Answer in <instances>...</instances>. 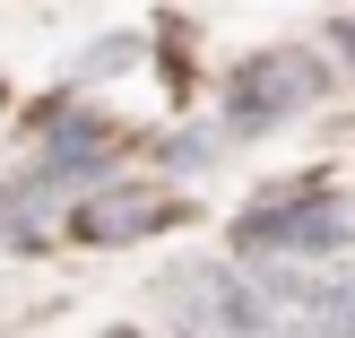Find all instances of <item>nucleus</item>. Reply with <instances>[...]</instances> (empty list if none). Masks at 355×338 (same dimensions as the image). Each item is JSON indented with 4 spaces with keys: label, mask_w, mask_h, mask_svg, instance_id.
<instances>
[{
    "label": "nucleus",
    "mask_w": 355,
    "mask_h": 338,
    "mask_svg": "<svg viewBox=\"0 0 355 338\" xmlns=\"http://www.w3.org/2000/svg\"><path fill=\"white\" fill-rule=\"evenodd\" d=\"M321 87H329V78H321L312 52H260V61H243L234 87H225V121H234V130H269V121L304 113Z\"/></svg>",
    "instance_id": "1"
},
{
    "label": "nucleus",
    "mask_w": 355,
    "mask_h": 338,
    "mask_svg": "<svg viewBox=\"0 0 355 338\" xmlns=\"http://www.w3.org/2000/svg\"><path fill=\"white\" fill-rule=\"evenodd\" d=\"M69 226H78L87 243H139L156 235V226H173V200L148 183H113V191H87L78 208H69Z\"/></svg>",
    "instance_id": "2"
},
{
    "label": "nucleus",
    "mask_w": 355,
    "mask_h": 338,
    "mask_svg": "<svg viewBox=\"0 0 355 338\" xmlns=\"http://www.w3.org/2000/svg\"><path fill=\"white\" fill-rule=\"evenodd\" d=\"M347 235V217L329 200H295V208H252V217L234 226L243 252H329V243Z\"/></svg>",
    "instance_id": "3"
},
{
    "label": "nucleus",
    "mask_w": 355,
    "mask_h": 338,
    "mask_svg": "<svg viewBox=\"0 0 355 338\" xmlns=\"http://www.w3.org/2000/svg\"><path fill=\"white\" fill-rule=\"evenodd\" d=\"M104 148H113V130H104V121H61V139L44 148V165H52V174H78L87 156H104Z\"/></svg>",
    "instance_id": "4"
},
{
    "label": "nucleus",
    "mask_w": 355,
    "mask_h": 338,
    "mask_svg": "<svg viewBox=\"0 0 355 338\" xmlns=\"http://www.w3.org/2000/svg\"><path fill=\"white\" fill-rule=\"evenodd\" d=\"M329 35H338V52H347V61H355V17H338V26H329Z\"/></svg>",
    "instance_id": "5"
}]
</instances>
